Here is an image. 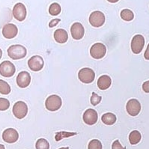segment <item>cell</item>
I'll list each match as a JSON object with an SVG mask.
<instances>
[{"label": "cell", "mask_w": 149, "mask_h": 149, "mask_svg": "<svg viewBox=\"0 0 149 149\" xmlns=\"http://www.w3.org/2000/svg\"><path fill=\"white\" fill-rule=\"evenodd\" d=\"M44 61L40 56H33L28 60V66L32 71H40L44 68Z\"/></svg>", "instance_id": "cell-10"}, {"label": "cell", "mask_w": 149, "mask_h": 149, "mask_svg": "<svg viewBox=\"0 0 149 149\" xmlns=\"http://www.w3.org/2000/svg\"><path fill=\"white\" fill-rule=\"evenodd\" d=\"M88 149H103V146L98 139H92L88 143Z\"/></svg>", "instance_id": "cell-26"}, {"label": "cell", "mask_w": 149, "mask_h": 149, "mask_svg": "<svg viewBox=\"0 0 149 149\" xmlns=\"http://www.w3.org/2000/svg\"><path fill=\"white\" fill-rule=\"evenodd\" d=\"M62 105V100L59 96L56 95H52L46 99L45 107L48 111L55 112L61 108Z\"/></svg>", "instance_id": "cell-2"}, {"label": "cell", "mask_w": 149, "mask_h": 149, "mask_svg": "<svg viewBox=\"0 0 149 149\" xmlns=\"http://www.w3.org/2000/svg\"><path fill=\"white\" fill-rule=\"evenodd\" d=\"M83 119L86 125H94L96 124L98 119L97 112L93 109H88L83 113Z\"/></svg>", "instance_id": "cell-13"}, {"label": "cell", "mask_w": 149, "mask_h": 149, "mask_svg": "<svg viewBox=\"0 0 149 149\" xmlns=\"http://www.w3.org/2000/svg\"><path fill=\"white\" fill-rule=\"evenodd\" d=\"M2 49H0V59H1V58H2Z\"/></svg>", "instance_id": "cell-35"}, {"label": "cell", "mask_w": 149, "mask_h": 149, "mask_svg": "<svg viewBox=\"0 0 149 149\" xmlns=\"http://www.w3.org/2000/svg\"><path fill=\"white\" fill-rule=\"evenodd\" d=\"M60 21H61L60 19H54L53 20H51L49 23V28H53V27L56 26V25L58 24Z\"/></svg>", "instance_id": "cell-30"}, {"label": "cell", "mask_w": 149, "mask_h": 149, "mask_svg": "<svg viewBox=\"0 0 149 149\" xmlns=\"http://www.w3.org/2000/svg\"><path fill=\"white\" fill-rule=\"evenodd\" d=\"M141 104L136 99H130L127 101L126 105V109L130 116H136L139 114L141 111Z\"/></svg>", "instance_id": "cell-9"}, {"label": "cell", "mask_w": 149, "mask_h": 149, "mask_svg": "<svg viewBox=\"0 0 149 149\" xmlns=\"http://www.w3.org/2000/svg\"><path fill=\"white\" fill-rule=\"evenodd\" d=\"M72 38L75 40H80L85 35V29L80 23H74L70 27Z\"/></svg>", "instance_id": "cell-15"}, {"label": "cell", "mask_w": 149, "mask_h": 149, "mask_svg": "<svg viewBox=\"0 0 149 149\" xmlns=\"http://www.w3.org/2000/svg\"><path fill=\"white\" fill-rule=\"evenodd\" d=\"M78 78L85 84H89L95 80V73L89 68H84L79 70L78 73Z\"/></svg>", "instance_id": "cell-3"}, {"label": "cell", "mask_w": 149, "mask_h": 149, "mask_svg": "<svg viewBox=\"0 0 149 149\" xmlns=\"http://www.w3.org/2000/svg\"><path fill=\"white\" fill-rule=\"evenodd\" d=\"M145 45V38L142 35H136L131 40V49L134 54H139Z\"/></svg>", "instance_id": "cell-8"}, {"label": "cell", "mask_w": 149, "mask_h": 149, "mask_svg": "<svg viewBox=\"0 0 149 149\" xmlns=\"http://www.w3.org/2000/svg\"><path fill=\"white\" fill-rule=\"evenodd\" d=\"M10 107V102L8 99L0 97V111H6Z\"/></svg>", "instance_id": "cell-27"}, {"label": "cell", "mask_w": 149, "mask_h": 149, "mask_svg": "<svg viewBox=\"0 0 149 149\" xmlns=\"http://www.w3.org/2000/svg\"><path fill=\"white\" fill-rule=\"evenodd\" d=\"M112 149H126L125 147H123L120 143L119 140H115L112 145Z\"/></svg>", "instance_id": "cell-29"}, {"label": "cell", "mask_w": 149, "mask_h": 149, "mask_svg": "<svg viewBox=\"0 0 149 149\" xmlns=\"http://www.w3.org/2000/svg\"><path fill=\"white\" fill-rule=\"evenodd\" d=\"M121 17L125 21H132L134 18V14L130 9H123L121 11Z\"/></svg>", "instance_id": "cell-21"}, {"label": "cell", "mask_w": 149, "mask_h": 149, "mask_svg": "<svg viewBox=\"0 0 149 149\" xmlns=\"http://www.w3.org/2000/svg\"><path fill=\"white\" fill-rule=\"evenodd\" d=\"M13 16L18 21H23L26 17L27 11L26 6L23 3H17L13 8Z\"/></svg>", "instance_id": "cell-11"}, {"label": "cell", "mask_w": 149, "mask_h": 149, "mask_svg": "<svg viewBox=\"0 0 149 149\" xmlns=\"http://www.w3.org/2000/svg\"><path fill=\"white\" fill-rule=\"evenodd\" d=\"M0 149H6V148H5V146H4L3 145L0 144Z\"/></svg>", "instance_id": "cell-34"}, {"label": "cell", "mask_w": 149, "mask_h": 149, "mask_svg": "<svg viewBox=\"0 0 149 149\" xmlns=\"http://www.w3.org/2000/svg\"><path fill=\"white\" fill-rule=\"evenodd\" d=\"M106 17L103 12L95 11L91 13L89 16V23L93 27H101L105 23Z\"/></svg>", "instance_id": "cell-6"}, {"label": "cell", "mask_w": 149, "mask_h": 149, "mask_svg": "<svg viewBox=\"0 0 149 149\" xmlns=\"http://www.w3.org/2000/svg\"><path fill=\"white\" fill-rule=\"evenodd\" d=\"M19 139V134L14 128H8L2 133V139L7 143L12 144L16 142Z\"/></svg>", "instance_id": "cell-12"}, {"label": "cell", "mask_w": 149, "mask_h": 149, "mask_svg": "<svg viewBox=\"0 0 149 149\" xmlns=\"http://www.w3.org/2000/svg\"><path fill=\"white\" fill-rule=\"evenodd\" d=\"M18 33V29L16 25L13 23H8L2 28V35L6 39H12L17 36Z\"/></svg>", "instance_id": "cell-14"}, {"label": "cell", "mask_w": 149, "mask_h": 149, "mask_svg": "<svg viewBox=\"0 0 149 149\" xmlns=\"http://www.w3.org/2000/svg\"><path fill=\"white\" fill-rule=\"evenodd\" d=\"M11 87L6 81L0 79V94L7 95L11 92Z\"/></svg>", "instance_id": "cell-23"}, {"label": "cell", "mask_w": 149, "mask_h": 149, "mask_svg": "<svg viewBox=\"0 0 149 149\" xmlns=\"http://www.w3.org/2000/svg\"><path fill=\"white\" fill-rule=\"evenodd\" d=\"M101 100H102L101 97L97 95L96 93H95V92H93L92 95H91V98H90V102H91V104L93 106H97V104H100Z\"/></svg>", "instance_id": "cell-28"}, {"label": "cell", "mask_w": 149, "mask_h": 149, "mask_svg": "<svg viewBox=\"0 0 149 149\" xmlns=\"http://www.w3.org/2000/svg\"><path fill=\"white\" fill-rule=\"evenodd\" d=\"M61 6L58 3H52L49 8V13L52 16H56L61 13Z\"/></svg>", "instance_id": "cell-22"}, {"label": "cell", "mask_w": 149, "mask_h": 149, "mask_svg": "<svg viewBox=\"0 0 149 149\" xmlns=\"http://www.w3.org/2000/svg\"><path fill=\"white\" fill-rule=\"evenodd\" d=\"M27 54L26 48L20 44L11 45L8 49V55L11 58L14 60H18L26 57Z\"/></svg>", "instance_id": "cell-1"}, {"label": "cell", "mask_w": 149, "mask_h": 149, "mask_svg": "<svg viewBox=\"0 0 149 149\" xmlns=\"http://www.w3.org/2000/svg\"><path fill=\"white\" fill-rule=\"evenodd\" d=\"M36 149H49V144L45 139H39L35 144Z\"/></svg>", "instance_id": "cell-24"}, {"label": "cell", "mask_w": 149, "mask_h": 149, "mask_svg": "<svg viewBox=\"0 0 149 149\" xmlns=\"http://www.w3.org/2000/svg\"><path fill=\"white\" fill-rule=\"evenodd\" d=\"M97 86L102 91L107 90L112 85V79L108 75H102L97 79Z\"/></svg>", "instance_id": "cell-17"}, {"label": "cell", "mask_w": 149, "mask_h": 149, "mask_svg": "<svg viewBox=\"0 0 149 149\" xmlns=\"http://www.w3.org/2000/svg\"><path fill=\"white\" fill-rule=\"evenodd\" d=\"M16 72L14 64L10 61H4L0 64V75L4 77H11Z\"/></svg>", "instance_id": "cell-7"}, {"label": "cell", "mask_w": 149, "mask_h": 149, "mask_svg": "<svg viewBox=\"0 0 149 149\" xmlns=\"http://www.w3.org/2000/svg\"><path fill=\"white\" fill-rule=\"evenodd\" d=\"M28 106L23 101H17L13 107V114L18 119H23L28 114Z\"/></svg>", "instance_id": "cell-4"}, {"label": "cell", "mask_w": 149, "mask_h": 149, "mask_svg": "<svg viewBox=\"0 0 149 149\" xmlns=\"http://www.w3.org/2000/svg\"><path fill=\"white\" fill-rule=\"evenodd\" d=\"M108 2H110V3H116V2H118L119 0H107Z\"/></svg>", "instance_id": "cell-33"}, {"label": "cell", "mask_w": 149, "mask_h": 149, "mask_svg": "<svg viewBox=\"0 0 149 149\" xmlns=\"http://www.w3.org/2000/svg\"><path fill=\"white\" fill-rule=\"evenodd\" d=\"M117 117L112 112H107L101 117V121L107 125H113L116 122Z\"/></svg>", "instance_id": "cell-19"}, {"label": "cell", "mask_w": 149, "mask_h": 149, "mask_svg": "<svg viewBox=\"0 0 149 149\" xmlns=\"http://www.w3.org/2000/svg\"><path fill=\"white\" fill-rule=\"evenodd\" d=\"M16 81L19 88H26L31 83V76L27 71H22L17 75Z\"/></svg>", "instance_id": "cell-16"}, {"label": "cell", "mask_w": 149, "mask_h": 149, "mask_svg": "<svg viewBox=\"0 0 149 149\" xmlns=\"http://www.w3.org/2000/svg\"><path fill=\"white\" fill-rule=\"evenodd\" d=\"M142 135L138 130H133L129 135V141L131 145H136L141 141Z\"/></svg>", "instance_id": "cell-20"}, {"label": "cell", "mask_w": 149, "mask_h": 149, "mask_svg": "<svg viewBox=\"0 0 149 149\" xmlns=\"http://www.w3.org/2000/svg\"><path fill=\"white\" fill-rule=\"evenodd\" d=\"M142 89L146 93H149V80L146 81L142 84Z\"/></svg>", "instance_id": "cell-31"}, {"label": "cell", "mask_w": 149, "mask_h": 149, "mask_svg": "<svg viewBox=\"0 0 149 149\" xmlns=\"http://www.w3.org/2000/svg\"><path fill=\"white\" fill-rule=\"evenodd\" d=\"M144 57L146 60H149V44L147 47V49H146V52H145V54H144Z\"/></svg>", "instance_id": "cell-32"}, {"label": "cell", "mask_w": 149, "mask_h": 149, "mask_svg": "<svg viewBox=\"0 0 149 149\" xmlns=\"http://www.w3.org/2000/svg\"><path fill=\"white\" fill-rule=\"evenodd\" d=\"M77 133H70V132H58V133H56V136H55V139H56V141L58 142V141H60L63 138L74 136L77 135Z\"/></svg>", "instance_id": "cell-25"}, {"label": "cell", "mask_w": 149, "mask_h": 149, "mask_svg": "<svg viewBox=\"0 0 149 149\" xmlns=\"http://www.w3.org/2000/svg\"><path fill=\"white\" fill-rule=\"evenodd\" d=\"M58 149H69V147H63V148H58Z\"/></svg>", "instance_id": "cell-36"}, {"label": "cell", "mask_w": 149, "mask_h": 149, "mask_svg": "<svg viewBox=\"0 0 149 149\" xmlns=\"http://www.w3.org/2000/svg\"><path fill=\"white\" fill-rule=\"evenodd\" d=\"M107 53V47L102 43H96L90 48V55L95 59H101Z\"/></svg>", "instance_id": "cell-5"}, {"label": "cell", "mask_w": 149, "mask_h": 149, "mask_svg": "<svg viewBox=\"0 0 149 149\" xmlns=\"http://www.w3.org/2000/svg\"><path fill=\"white\" fill-rule=\"evenodd\" d=\"M54 39L58 44H65L68 40V34L63 29H58L54 32Z\"/></svg>", "instance_id": "cell-18"}]
</instances>
